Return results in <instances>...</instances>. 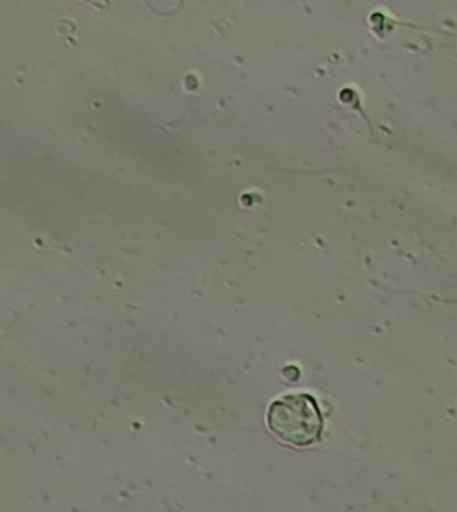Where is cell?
<instances>
[{"instance_id": "6da1fadb", "label": "cell", "mask_w": 457, "mask_h": 512, "mask_svg": "<svg viewBox=\"0 0 457 512\" xmlns=\"http://www.w3.org/2000/svg\"><path fill=\"white\" fill-rule=\"evenodd\" d=\"M268 426L282 442L307 447L321 440L323 415L309 394H295L275 401L268 410Z\"/></svg>"}]
</instances>
